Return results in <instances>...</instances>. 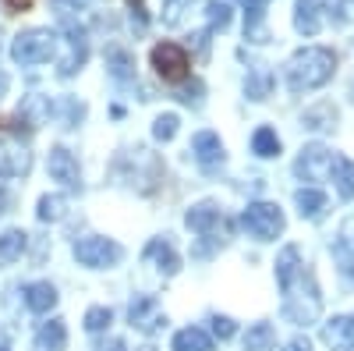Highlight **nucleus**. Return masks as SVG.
I'll list each match as a JSON object with an SVG mask.
<instances>
[{
	"instance_id": "nucleus-15",
	"label": "nucleus",
	"mask_w": 354,
	"mask_h": 351,
	"mask_svg": "<svg viewBox=\"0 0 354 351\" xmlns=\"http://www.w3.org/2000/svg\"><path fill=\"white\" fill-rule=\"evenodd\" d=\"M82 64H85V33L75 28V25H68V57L61 61V78L75 75Z\"/></svg>"
},
{
	"instance_id": "nucleus-27",
	"label": "nucleus",
	"mask_w": 354,
	"mask_h": 351,
	"mask_svg": "<svg viewBox=\"0 0 354 351\" xmlns=\"http://www.w3.org/2000/svg\"><path fill=\"white\" fill-rule=\"evenodd\" d=\"M252 150H255L259 156H277V153H280L277 132H273V128H259V132L252 135Z\"/></svg>"
},
{
	"instance_id": "nucleus-13",
	"label": "nucleus",
	"mask_w": 354,
	"mask_h": 351,
	"mask_svg": "<svg viewBox=\"0 0 354 351\" xmlns=\"http://www.w3.org/2000/svg\"><path fill=\"white\" fill-rule=\"evenodd\" d=\"M322 341L333 351H354V319L337 316L333 323H326V330H322Z\"/></svg>"
},
{
	"instance_id": "nucleus-24",
	"label": "nucleus",
	"mask_w": 354,
	"mask_h": 351,
	"mask_svg": "<svg viewBox=\"0 0 354 351\" xmlns=\"http://www.w3.org/2000/svg\"><path fill=\"white\" fill-rule=\"evenodd\" d=\"M333 121H337V110H333L330 103H319V107L305 110V117H301V125H305L308 132H322V128H333Z\"/></svg>"
},
{
	"instance_id": "nucleus-25",
	"label": "nucleus",
	"mask_w": 354,
	"mask_h": 351,
	"mask_svg": "<svg viewBox=\"0 0 354 351\" xmlns=\"http://www.w3.org/2000/svg\"><path fill=\"white\" fill-rule=\"evenodd\" d=\"M106 68H110V75H113V78L128 82V78L135 75V57H131L128 50H117V46H113V50L106 53Z\"/></svg>"
},
{
	"instance_id": "nucleus-34",
	"label": "nucleus",
	"mask_w": 354,
	"mask_h": 351,
	"mask_svg": "<svg viewBox=\"0 0 354 351\" xmlns=\"http://www.w3.org/2000/svg\"><path fill=\"white\" fill-rule=\"evenodd\" d=\"M213 334L220 341H227V337L238 334V327H234V319H227V316H213Z\"/></svg>"
},
{
	"instance_id": "nucleus-6",
	"label": "nucleus",
	"mask_w": 354,
	"mask_h": 351,
	"mask_svg": "<svg viewBox=\"0 0 354 351\" xmlns=\"http://www.w3.org/2000/svg\"><path fill=\"white\" fill-rule=\"evenodd\" d=\"M185 220H188L192 231L202 234V238H213V242H227L230 238V224H227V217L213 206V202H202V206L188 210Z\"/></svg>"
},
{
	"instance_id": "nucleus-11",
	"label": "nucleus",
	"mask_w": 354,
	"mask_h": 351,
	"mask_svg": "<svg viewBox=\"0 0 354 351\" xmlns=\"http://www.w3.org/2000/svg\"><path fill=\"white\" fill-rule=\"evenodd\" d=\"M330 160H333V153L326 150V145H305L294 170H298L301 178H319V174L330 170Z\"/></svg>"
},
{
	"instance_id": "nucleus-29",
	"label": "nucleus",
	"mask_w": 354,
	"mask_h": 351,
	"mask_svg": "<svg viewBox=\"0 0 354 351\" xmlns=\"http://www.w3.org/2000/svg\"><path fill=\"white\" fill-rule=\"evenodd\" d=\"M110 323H113V312H110L106 305H93V309L85 312V330H88V334H100V330H106Z\"/></svg>"
},
{
	"instance_id": "nucleus-12",
	"label": "nucleus",
	"mask_w": 354,
	"mask_h": 351,
	"mask_svg": "<svg viewBox=\"0 0 354 351\" xmlns=\"http://www.w3.org/2000/svg\"><path fill=\"white\" fill-rule=\"evenodd\" d=\"M192 153H195V160H198L202 167H213V163L223 160V142H220L216 132H198V135L192 138Z\"/></svg>"
},
{
	"instance_id": "nucleus-21",
	"label": "nucleus",
	"mask_w": 354,
	"mask_h": 351,
	"mask_svg": "<svg viewBox=\"0 0 354 351\" xmlns=\"http://www.w3.org/2000/svg\"><path fill=\"white\" fill-rule=\"evenodd\" d=\"M294 202H298V213L308 217V220L322 217V210H326V195H322L319 188H301L298 195H294Z\"/></svg>"
},
{
	"instance_id": "nucleus-35",
	"label": "nucleus",
	"mask_w": 354,
	"mask_h": 351,
	"mask_svg": "<svg viewBox=\"0 0 354 351\" xmlns=\"http://www.w3.org/2000/svg\"><path fill=\"white\" fill-rule=\"evenodd\" d=\"M96 351H128V348H124V341H117V337H110V341H103V344H100Z\"/></svg>"
},
{
	"instance_id": "nucleus-40",
	"label": "nucleus",
	"mask_w": 354,
	"mask_h": 351,
	"mask_svg": "<svg viewBox=\"0 0 354 351\" xmlns=\"http://www.w3.org/2000/svg\"><path fill=\"white\" fill-rule=\"evenodd\" d=\"M128 4H131V8H135V15L142 18V0H128Z\"/></svg>"
},
{
	"instance_id": "nucleus-7",
	"label": "nucleus",
	"mask_w": 354,
	"mask_h": 351,
	"mask_svg": "<svg viewBox=\"0 0 354 351\" xmlns=\"http://www.w3.org/2000/svg\"><path fill=\"white\" fill-rule=\"evenodd\" d=\"M46 170L53 181H61L64 188H78L82 185V170H78V160L64 150V145H53L50 150V160H46Z\"/></svg>"
},
{
	"instance_id": "nucleus-33",
	"label": "nucleus",
	"mask_w": 354,
	"mask_h": 351,
	"mask_svg": "<svg viewBox=\"0 0 354 351\" xmlns=\"http://www.w3.org/2000/svg\"><path fill=\"white\" fill-rule=\"evenodd\" d=\"M185 8H192V0H163V21L167 25H177L181 21V15H185Z\"/></svg>"
},
{
	"instance_id": "nucleus-28",
	"label": "nucleus",
	"mask_w": 354,
	"mask_h": 351,
	"mask_svg": "<svg viewBox=\"0 0 354 351\" xmlns=\"http://www.w3.org/2000/svg\"><path fill=\"white\" fill-rule=\"evenodd\" d=\"M64 195H43L39 199V220L43 224H57V220H64Z\"/></svg>"
},
{
	"instance_id": "nucleus-26",
	"label": "nucleus",
	"mask_w": 354,
	"mask_h": 351,
	"mask_svg": "<svg viewBox=\"0 0 354 351\" xmlns=\"http://www.w3.org/2000/svg\"><path fill=\"white\" fill-rule=\"evenodd\" d=\"M270 4V0H245L248 8V28L245 33L252 36V43H266V28H262V8Z\"/></svg>"
},
{
	"instance_id": "nucleus-8",
	"label": "nucleus",
	"mask_w": 354,
	"mask_h": 351,
	"mask_svg": "<svg viewBox=\"0 0 354 351\" xmlns=\"http://www.w3.org/2000/svg\"><path fill=\"white\" fill-rule=\"evenodd\" d=\"M32 167V153L21 142H0V178H25Z\"/></svg>"
},
{
	"instance_id": "nucleus-2",
	"label": "nucleus",
	"mask_w": 354,
	"mask_h": 351,
	"mask_svg": "<svg viewBox=\"0 0 354 351\" xmlns=\"http://www.w3.org/2000/svg\"><path fill=\"white\" fill-rule=\"evenodd\" d=\"M53 53H57V33H50V28H28V33H18L11 43V57L21 68L46 64Z\"/></svg>"
},
{
	"instance_id": "nucleus-43",
	"label": "nucleus",
	"mask_w": 354,
	"mask_h": 351,
	"mask_svg": "<svg viewBox=\"0 0 354 351\" xmlns=\"http://www.w3.org/2000/svg\"><path fill=\"white\" fill-rule=\"evenodd\" d=\"M351 100H354V89H351Z\"/></svg>"
},
{
	"instance_id": "nucleus-9",
	"label": "nucleus",
	"mask_w": 354,
	"mask_h": 351,
	"mask_svg": "<svg viewBox=\"0 0 354 351\" xmlns=\"http://www.w3.org/2000/svg\"><path fill=\"white\" fill-rule=\"evenodd\" d=\"M128 319H131V327H138V330H145V334H153V330L167 327V316L160 312V305H156V298H153V295L135 298V302H131V309H128Z\"/></svg>"
},
{
	"instance_id": "nucleus-39",
	"label": "nucleus",
	"mask_w": 354,
	"mask_h": 351,
	"mask_svg": "<svg viewBox=\"0 0 354 351\" xmlns=\"http://www.w3.org/2000/svg\"><path fill=\"white\" fill-rule=\"evenodd\" d=\"M340 11H344V18L354 21V0H340Z\"/></svg>"
},
{
	"instance_id": "nucleus-14",
	"label": "nucleus",
	"mask_w": 354,
	"mask_h": 351,
	"mask_svg": "<svg viewBox=\"0 0 354 351\" xmlns=\"http://www.w3.org/2000/svg\"><path fill=\"white\" fill-rule=\"evenodd\" d=\"M25 305H28V312H50L53 305H57V287L50 284V280H36V284H28L25 287Z\"/></svg>"
},
{
	"instance_id": "nucleus-4",
	"label": "nucleus",
	"mask_w": 354,
	"mask_h": 351,
	"mask_svg": "<svg viewBox=\"0 0 354 351\" xmlns=\"http://www.w3.org/2000/svg\"><path fill=\"white\" fill-rule=\"evenodd\" d=\"M149 61H153V68H156V75H160L163 82H185V78L192 75L188 50L177 46V43H160V46H153Z\"/></svg>"
},
{
	"instance_id": "nucleus-38",
	"label": "nucleus",
	"mask_w": 354,
	"mask_h": 351,
	"mask_svg": "<svg viewBox=\"0 0 354 351\" xmlns=\"http://www.w3.org/2000/svg\"><path fill=\"white\" fill-rule=\"evenodd\" d=\"M4 4H8V11H11V15H18V11H25L28 4H32V0H4Z\"/></svg>"
},
{
	"instance_id": "nucleus-3",
	"label": "nucleus",
	"mask_w": 354,
	"mask_h": 351,
	"mask_svg": "<svg viewBox=\"0 0 354 351\" xmlns=\"http://www.w3.org/2000/svg\"><path fill=\"white\" fill-rule=\"evenodd\" d=\"M241 227L259 242H273L283 231V213L277 202H252V206L241 213Z\"/></svg>"
},
{
	"instance_id": "nucleus-18",
	"label": "nucleus",
	"mask_w": 354,
	"mask_h": 351,
	"mask_svg": "<svg viewBox=\"0 0 354 351\" xmlns=\"http://www.w3.org/2000/svg\"><path fill=\"white\" fill-rule=\"evenodd\" d=\"M330 174H333V181H337L340 199H351L354 195V163L347 156H333L330 160Z\"/></svg>"
},
{
	"instance_id": "nucleus-19",
	"label": "nucleus",
	"mask_w": 354,
	"mask_h": 351,
	"mask_svg": "<svg viewBox=\"0 0 354 351\" xmlns=\"http://www.w3.org/2000/svg\"><path fill=\"white\" fill-rule=\"evenodd\" d=\"M298 259H301V255H298V249H294V245H287V249L280 252V259H277V280H280L283 291H290L294 277H298V267H301Z\"/></svg>"
},
{
	"instance_id": "nucleus-22",
	"label": "nucleus",
	"mask_w": 354,
	"mask_h": 351,
	"mask_svg": "<svg viewBox=\"0 0 354 351\" xmlns=\"http://www.w3.org/2000/svg\"><path fill=\"white\" fill-rule=\"evenodd\" d=\"M273 344H277V330H273L270 323L248 327V334H245V351H273Z\"/></svg>"
},
{
	"instance_id": "nucleus-36",
	"label": "nucleus",
	"mask_w": 354,
	"mask_h": 351,
	"mask_svg": "<svg viewBox=\"0 0 354 351\" xmlns=\"http://www.w3.org/2000/svg\"><path fill=\"white\" fill-rule=\"evenodd\" d=\"M11 202H15V199H11V192H8L4 185H0V217H4V213L11 210Z\"/></svg>"
},
{
	"instance_id": "nucleus-1",
	"label": "nucleus",
	"mask_w": 354,
	"mask_h": 351,
	"mask_svg": "<svg viewBox=\"0 0 354 351\" xmlns=\"http://www.w3.org/2000/svg\"><path fill=\"white\" fill-rule=\"evenodd\" d=\"M337 71V53L326 46H305L287 61V89L290 93H312L326 85Z\"/></svg>"
},
{
	"instance_id": "nucleus-5",
	"label": "nucleus",
	"mask_w": 354,
	"mask_h": 351,
	"mask_svg": "<svg viewBox=\"0 0 354 351\" xmlns=\"http://www.w3.org/2000/svg\"><path fill=\"white\" fill-rule=\"evenodd\" d=\"M121 255H124L121 245L110 242V238H82V242H75V259L88 270H106V267H113V262H121Z\"/></svg>"
},
{
	"instance_id": "nucleus-20",
	"label": "nucleus",
	"mask_w": 354,
	"mask_h": 351,
	"mask_svg": "<svg viewBox=\"0 0 354 351\" xmlns=\"http://www.w3.org/2000/svg\"><path fill=\"white\" fill-rule=\"evenodd\" d=\"M174 351H213V337L198 327H188L174 337Z\"/></svg>"
},
{
	"instance_id": "nucleus-10",
	"label": "nucleus",
	"mask_w": 354,
	"mask_h": 351,
	"mask_svg": "<svg viewBox=\"0 0 354 351\" xmlns=\"http://www.w3.org/2000/svg\"><path fill=\"white\" fill-rule=\"evenodd\" d=\"M326 11H330V0H298V18H294L298 33L315 36L322 28V15H326Z\"/></svg>"
},
{
	"instance_id": "nucleus-42",
	"label": "nucleus",
	"mask_w": 354,
	"mask_h": 351,
	"mask_svg": "<svg viewBox=\"0 0 354 351\" xmlns=\"http://www.w3.org/2000/svg\"><path fill=\"white\" fill-rule=\"evenodd\" d=\"M138 351H156V348H149V344H145V348H138Z\"/></svg>"
},
{
	"instance_id": "nucleus-31",
	"label": "nucleus",
	"mask_w": 354,
	"mask_h": 351,
	"mask_svg": "<svg viewBox=\"0 0 354 351\" xmlns=\"http://www.w3.org/2000/svg\"><path fill=\"white\" fill-rule=\"evenodd\" d=\"M248 96L252 100H266V93H270V71H255L252 78H248Z\"/></svg>"
},
{
	"instance_id": "nucleus-41",
	"label": "nucleus",
	"mask_w": 354,
	"mask_h": 351,
	"mask_svg": "<svg viewBox=\"0 0 354 351\" xmlns=\"http://www.w3.org/2000/svg\"><path fill=\"white\" fill-rule=\"evenodd\" d=\"M0 351H11V344H8V341H0Z\"/></svg>"
},
{
	"instance_id": "nucleus-37",
	"label": "nucleus",
	"mask_w": 354,
	"mask_h": 351,
	"mask_svg": "<svg viewBox=\"0 0 354 351\" xmlns=\"http://www.w3.org/2000/svg\"><path fill=\"white\" fill-rule=\"evenodd\" d=\"M283 351H312V344H308L305 337H294V341H290V344H287Z\"/></svg>"
},
{
	"instance_id": "nucleus-23",
	"label": "nucleus",
	"mask_w": 354,
	"mask_h": 351,
	"mask_svg": "<svg viewBox=\"0 0 354 351\" xmlns=\"http://www.w3.org/2000/svg\"><path fill=\"white\" fill-rule=\"evenodd\" d=\"M145 255H149V259H156L163 273H177V270H181V259H177V252H174L167 242H160V238H156V242H149Z\"/></svg>"
},
{
	"instance_id": "nucleus-16",
	"label": "nucleus",
	"mask_w": 354,
	"mask_h": 351,
	"mask_svg": "<svg viewBox=\"0 0 354 351\" xmlns=\"http://www.w3.org/2000/svg\"><path fill=\"white\" fill-rule=\"evenodd\" d=\"M36 348L39 351H64L68 348V327H64V319H50V323H43L39 334H36Z\"/></svg>"
},
{
	"instance_id": "nucleus-32",
	"label": "nucleus",
	"mask_w": 354,
	"mask_h": 351,
	"mask_svg": "<svg viewBox=\"0 0 354 351\" xmlns=\"http://www.w3.org/2000/svg\"><path fill=\"white\" fill-rule=\"evenodd\" d=\"M205 11H209L213 28H227V25H230V8L223 4V0H209V4H205Z\"/></svg>"
},
{
	"instance_id": "nucleus-17",
	"label": "nucleus",
	"mask_w": 354,
	"mask_h": 351,
	"mask_svg": "<svg viewBox=\"0 0 354 351\" xmlns=\"http://www.w3.org/2000/svg\"><path fill=\"white\" fill-rule=\"evenodd\" d=\"M25 245H28V234H25L21 227L4 231V234H0V262H15V259H21Z\"/></svg>"
},
{
	"instance_id": "nucleus-30",
	"label": "nucleus",
	"mask_w": 354,
	"mask_h": 351,
	"mask_svg": "<svg viewBox=\"0 0 354 351\" xmlns=\"http://www.w3.org/2000/svg\"><path fill=\"white\" fill-rule=\"evenodd\" d=\"M153 135H156L160 142H170V138L177 135V114H163V117H156Z\"/></svg>"
}]
</instances>
